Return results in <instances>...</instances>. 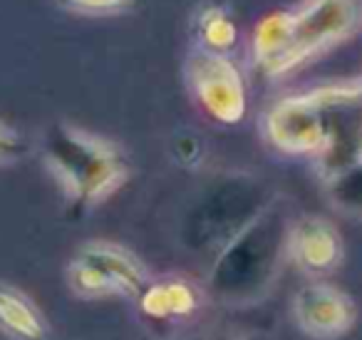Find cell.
Returning <instances> with one entry per match:
<instances>
[{
  "label": "cell",
  "instance_id": "6da1fadb",
  "mask_svg": "<svg viewBox=\"0 0 362 340\" xmlns=\"http://www.w3.org/2000/svg\"><path fill=\"white\" fill-rule=\"evenodd\" d=\"M40 157L65 201L77 211L105 204L132 176L122 144L70 122H55L42 135Z\"/></svg>",
  "mask_w": 362,
  "mask_h": 340
},
{
  "label": "cell",
  "instance_id": "7a4b0ae2",
  "mask_svg": "<svg viewBox=\"0 0 362 340\" xmlns=\"http://www.w3.org/2000/svg\"><path fill=\"white\" fill-rule=\"evenodd\" d=\"M288 229L291 224H283V216L268 204L221 249L209 276L214 293L228 305L258 298L278 273L281 259H288Z\"/></svg>",
  "mask_w": 362,
  "mask_h": 340
},
{
  "label": "cell",
  "instance_id": "3957f363",
  "mask_svg": "<svg viewBox=\"0 0 362 340\" xmlns=\"http://www.w3.org/2000/svg\"><path fill=\"white\" fill-rule=\"evenodd\" d=\"M360 21L357 0H305L288 11V38L266 75L281 77L340 42Z\"/></svg>",
  "mask_w": 362,
  "mask_h": 340
},
{
  "label": "cell",
  "instance_id": "277c9868",
  "mask_svg": "<svg viewBox=\"0 0 362 340\" xmlns=\"http://www.w3.org/2000/svg\"><path fill=\"white\" fill-rule=\"evenodd\" d=\"M184 80L194 105L211 122L238 125L248 112V90L231 55L192 47L184 62Z\"/></svg>",
  "mask_w": 362,
  "mask_h": 340
},
{
  "label": "cell",
  "instance_id": "5b68a950",
  "mask_svg": "<svg viewBox=\"0 0 362 340\" xmlns=\"http://www.w3.org/2000/svg\"><path fill=\"white\" fill-rule=\"evenodd\" d=\"M263 135L283 154H325L330 127L320 90L278 100L266 112Z\"/></svg>",
  "mask_w": 362,
  "mask_h": 340
},
{
  "label": "cell",
  "instance_id": "8992f818",
  "mask_svg": "<svg viewBox=\"0 0 362 340\" xmlns=\"http://www.w3.org/2000/svg\"><path fill=\"white\" fill-rule=\"evenodd\" d=\"M296 325L313 340H335L355 323V305L350 295L322 280H313L293 295Z\"/></svg>",
  "mask_w": 362,
  "mask_h": 340
},
{
  "label": "cell",
  "instance_id": "52a82bcc",
  "mask_svg": "<svg viewBox=\"0 0 362 340\" xmlns=\"http://www.w3.org/2000/svg\"><path fill=\"white\" fill-rule=\"evenodd\" d=\"M141 318L159 325L192 323L206 303V290L189 276L166 273L151 278L134 300Z\"/></svg>",
  "mask_w": 362,
  "mask_h": 340
},
{
  "label": "cell",
  "instance_id": "ba28073f",
  "mask_svg": "<svg viewBox=\"0 0 362 340\" xmlns=\"http://www.w3.org/2000/svg\"><path fill=\"white\" fill-rule=\"evenodd\" d=\"M288 261L310 278L327 276L342 261V239L330 221L300 216L288 229Z\"/></svg>",
  "mask_w": 362,
  "mask_h": 340
},
{
  "label": "cell",
  "instance_id": "9c48e42d",
  "mask_svg": "<svg viewBox=\"0 0 362 340\" xmlns=\"http://www.w3.org/2000/svg\"><path fill=\"white\" fill-rule=\"evenodd\" d=\"M72 256L87 261L90 266H95L102 273L110 276L122 288V298L136 300L141 290L146 288V283L154 278L144 261L132 249L117 244V241H105V239L85 241L82 246H77V251Z\"/></svg>",
  "mask_w": 362,
  "mask_h": 340
},
{
  "label": "cell",
  "instance_id": "30bf717a",
  "mask_svg": "<svg viewBox=\"0 0 362 340\" xmlns=\"http://www.w3.org/2000/svg\"><path fill=\"white\" fill-rule=\"evenodd\" d=\"M0 335L8 340H47L50 323L37 303L11 280H0Z\"/></svg>",
  "mask_w": 362,
  "mask_h": 340
},
{
  "label": "cell",
  "instance_id": "8fae6325",
  "mask_svg": "<svg viewBox=\"0 0 362 340\" xmlns=\"http://www.w3.org/2000/svg\"><path fill=\"white\" fill-rule=\"evenodd\" d=\"M238 42V28L228 8L221 3H206L194 16V47L218 55H231Z\"/></svg>",
  "mask_w": 362,
  "mask_h": 340
},
{
  "label": "cell",
  "instance_id": "7c38bea8",
  "mask_svg": "<svg viewBox=\"0 0 362 340\" xmlns=\"http://www.w3.org/2000/svg\"><path fill=\"white\" fill-rule=\"evenodd\" d=\"M65 280L67 288L75 298L80 300H102V298H122V288L102 273L100 268L90 266L87 261L72 256L65 266Z\"/></svg>",
  "mask_w": 362,
  "mask_h": 340
},
{
  "label": "cell",
  "instance_id": "4fadbf2b",
  "mask_svg": "<svg viewBox=\"0 0 362 340\" xmlns=\"http://www.w3.org/2000/svg\"><path fill=\"white\" fill-rule=\"evenodd\" d=\"M327 189L335 206L350 214H362V164H352L327 176Z\"/></svg>",
  "mask_w": 362,
  "mask_h": 340
},
{
  "label": "cell",
  "instance_id": "5bb4252c",
  "mask_svg": "<svg viewBox=\"0 0 362 340\" xmlns=\"http://www.w3.org/2000/svg\"><path fill=\"white\" fill-rule=\"evenodd\" d=\"M55 6L77 18H119L134 13L139 0H55Z\"/></svg>",
  "mask_w": 362,
  "mask_h": 340
},
{
  "label": "cell",
  "instance_id": "9a60e30c",
  "mask_svg": "<svg viewBox=\"0 0 362 340\" xmlns=\"http://www.w3.org/2000/svg\"><path fill=\"white\" fill-rule=\"evenodd\" d=\"M30 154V142L6 120H0V169L21 164Z\"/></svg>",
  "mask_w": 362,
  "mask_h": 340
},
{
  "label": "cell",
  "instance_id": "2e32d148",
  "mask_svg": "<svg viewBox=\"0 0 362 340\" xmlns=\"http://www.w3.org/2000/svg\"><path fill=\"white\" fill-rule=\"evenodd\" d=\"M192 340H231V338H223V335H199V338Z\"/></svg>",
  "mask_w": 362,
  "mask_h": 340
}]
</instances>
